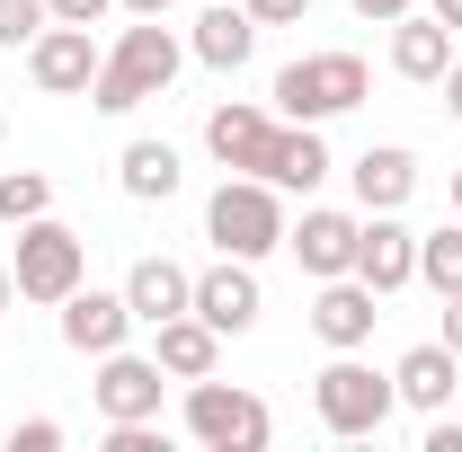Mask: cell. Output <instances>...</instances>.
<instances>
[{"label":"cell","instance_id":"d6986e66","mask_svg":"<svg viewBox=\"0 0 462 452\" xmlns=\"http://www.w3.org/2000/svg\"><path fill=\"white\" fill-rule=\"evenodd\" d=\"M267 186H302V195H311V186H320V177H329V142H320V133H311V124H276V142H267Z\"/></svg>","mask_w":462,"mask_h":452},{"label":"cell","instance_id":"f1b7e54d","mask_svg":"<svg viewBox=\"0 0 462 452\" xmlns=\"http://www.w3.org/2000/svg\"><path fill=\"white\" fill-rule=\"evenodd\" d=\"M409 9H418V0H356V18H383V27H392V18H409Z\"/></svg>","mask_w":462,"mask_h":452},{"label":"cell","instance_id":"9a60e30c","mask_svg":"<svg viewBox=\"0 0 462 452\" xmlns=\"http://www.w3.org/2000/svg\"><path fill=\"white\" fill-rule=\"evenodd\" d=\"M356 195H365V213H401L409 195H418V160H409L401 142H374L356 160Z\"/></svg>","mask_w":462,"mask_h":452},{"label":"cell","instance_id":"4fadbf2b","mask_svg":"<svg viewBox=\"0 0 462 452\" xmlns=\"http://www.w3.org/2000/svg\"><path fill=\"white\" fill-rule=\"evenodd\" d=\"M356 276L374 284V293H401L418 276V231H401L392 213H374V222L356 231Z\"/></svg>","mask_w":462,"mask_h":452},{"label":"cell","instance_id":"ac0fdd59","mask_svg":"<svg viewBox=\"0 0 462 452\" xmlns=\"http://www.w3.org/2000/svg\"><path fill=\"white\" fill-rule=\"evenodd\" d=\"M125 302H134V320H152V329H161V320H178V311L196 302V276L170 267V258H143V267L125 276Z\"/></svg>","mask_w":462,"mask_h":452},{"label":"cell","instance_id":"3957f363","mask_svg":"<svg viewBox=\"0 0 462 452\" xmlns=\"http://www.w3.org/2000/svg\"><path fill=\"white\" fill-rule=\"evenodd\" d=\"M205 231H214L223 258H267V249H285V204H276L267 177H223L214 204H205Z\"/></svg>","mask_w":462,"mask_h":452},{"label":"cell","instance_id":"5bb4252c","mask_svg":"<svg viewBox=\"0 0 462 452\" xmlns=\"http://www.w3.org/2000/svg\"><path fill=\"white\" fill-rule=\"evenodd\" d=\"M356 231L365 222H346V213H302V231H285V249L302 258V276H356Z\"/></svg>","mask_w":462,"mask_h":452},{"label":"cell","instance_id":"8992f818","mask_svg":"<svg viewBox=\"0 0 462 452\" xmlns=\"http://www.w3.org/2000/svg\"><path fill=\"white\" fill-rule=\"evenodd\" d=\"M89 267V249H80V231H62L54 213H36V222H18V302H62L71 284Z\"/></svg>","mask_w":462,"mask_h":452},{"label":"cell","instance_id":"836d02e7","mask_svg":"<svg viewBox=\"0 0 462 452\" xmlns=\"http://www.w3.org/2000/svg\"><path fill=\"white\" fill-rule=\"evenodd\" d=\"M436 18H445V27H454V36H462V0H436Z\"/></svg>","mask_w":462,"mask_h":452},{"label":"cell","instance_id":"d590c367","mask_svg":"<svg viewBox=\"0 0 462 452\" xmlns=\"http://www.w3.org/2000/svg\"><path fill=\"white\" fill-rule=\"evenodd\" d=\"M454 213H462V169H454Z\"/></svg>","mask_w":462,"mask_h":452},{"label":"cell","instance_id":"30bf717a","mask_svg":"<svg viewBox=\"0 0 462 452\" xmlns=\"http://www.w3.org/2000/svg\"><path fill=\"white\" fill-rule=\"evenodd\" d=\"M374 302H383V293H374L365 276H329V284H320V302H311V338L338 346V355H346V346H365V338H374V320H383Z\"/></svg>","mask_w":462,"mask_h":452},{"label":"cell","instance_id":"277c9868","mask_svg":"<svg viewBox=\"0 0 462 452\" xmlns=\"http://www.w3.org/2000/svg\"><path fill=\"white\" fill-rule=\"evenodd\" d=\"M311 408H320V426H329V435H383V426H392V408H401V391H392V373L356 364V346H346L338 364L311 382Z\"/></svg>","mask_w":462,"mask_h":452},{"label":"cell","instance_id":"7c38bea8","mask_svg":"<svg viewBox=\"0 0 462 452\" xmlns=\"http://www.w3.org/2000/svg\"><path fill=\"white\" fill-rule=\"evenodd\" d=\"M267 142H276V115L267 107H240V98H231V107H214L205 115V151H214V160H223V169H267Z\"/></svg>","mask_w":462,"mask_h":452},{"label":"cell","instance_id":"d4e9b609","mask_svg":"<svg viewBox=\"0 0 462 452\" xmlns=\"http://www.w3.org/2000/svg\"><path fill=\"white\" fill-rule=\"evenodd\" d=\"M54 27V9L45 0H0V45H36Z\"/></svg>","mask_w":462,"mask_h":452},{"label":"cell","instance_id":"2e32d148","mask_svg":"<svg viewBox=\"0 0 462 452\" xmlns=\"http://www.w3.org/2000/svg\"><path fill=\"white\" fill-rule=\"evenodd\" d=\"M258 45V18L240 9V0H205V18H196V62H214V71H240Z\"/></svg>","mask_w":462,"mask_h":452},{"label":"cell","instance_id":"6da1fadb","mask_svg":"<svg viewBox=\"0 0 462 452\" xmlns=\"http://www.w3.org/2000/svg\"><path fill=\"white\" fill-rule=\"evenodd\" d=\"M178 36H170V18H134L125 36H116V54L98 62V80H89V107L98 115H134L143 98H161L178 80Z\"/></svg>","mask_w":462,"mask_h":452},{"label":"cell","instance_id":"1f68e13d","mask_svg":"<svg viewBox=\"0 0 462 452\" xmlns=\"http://www.w3.org/2000/svg\"><path fill=\"white\" fill-rule=\"evenodd\" d=\"M445 107L462 115V62H454V71H445Z\"/></svg>","mask_w":462,"mask_h":452},{"label":"cell","instance_id":"44dd1931","mask_svg":"<svg viewBox=\"0 0 462 452\" xmlns=\"http://www.w3.org/2000/svg\"><path fill=\"white\" fill-rule=\"evenodd\" d=\"M454 346H409L401 355V373H392V391L409 399V408H445V399H454Z\"/></svg>","mask_w":462,"mask_h":452},{"label":"cell","instance_id":"8fae6325","mask_svg":"<svg viewBox=\"0 0 462 452\" xmlns=\"http://www.w3.org/2000/svg\"><path fill=\"white\" fill-rule=\"evenodd\" d=\"M125 329H134V302L125 293H62V346L71 355H116L125 346Z\"/></svg>","mask_w":462,"mask_h":452},{"label":"cell","instance_id":"4dcf8cb0","mask_svg":"<svg viewBox=\"0 0 462 452\" xmlns=\"http://www.w3.org/2000/svg\"><path fill=\"white\" fill-rule=\"evenodd\" d=\"M445 346H454V355H462V293H454V302H445Z\"/></svg>","mask_w":462,"mask_h":452},{"label":"cell","instance_id":"d6a6232c","mask_svg":"<svg viewBox=\"0 0 462 452\" xmlns=\"http://www.w3.org/2000/svg\"><path fill=\"white\" fill-rule=\"evenodd\" d=\"M125 9H134V18H170V0H125Z\"/></svg>","mask_w":462,"mask_h":452},{"label":"cell","instance_id":"7402d4cb","mask_svg":"<svg viewBox=\"0 0 462 452\" xmlns=\"http://www.w3.org/2000/svg\"><path fill=\"white\" fill-rule=\"evenodd\" d=\"M125 195H134V204H170L178 195V151L170 142H134V151H125Z\"/></svg>","mask_w":462,"mask_h":452},{"label":"cell","instance_id":"e575fe53","mask_svg":"<svg viewBox=\"0 0 462 452\" xmlns=\"http://www.w3.org/2000/svg\"><path fill=\"white\" fill-rule=\"evenodd\" d=\"M9 293H18V276H9V267H0V311H9Z\"/></svg>","mask_w":462,"mask_h":452},{"label":"cell","instance_id":"83f0119b","mask_svg":"<svg viewBox=\"0 0 462 452\" xmlns=\"http://www.w3.org/2000/svg\"><path fill=\"white\" fill-rule=\"evenodd\" d=\"M54 444H62L54 417H27V426H18V452H54Z\"/></svg>","mask_w":462,"mask_h":452},{"label":"cell","instance_id":"52a82bcc","mask_svg":"<svg viewBox=\"0 0 462 452\" xmlns=\"http://www.w3.org/2000/svg\"><path fill=\"white\" fill-rule=\"evenodd\" d=\"M98 62H107V54L89 45V27H62V18L27 45V71H36V89H45V98H89Z\"/></svg>","mask_w":462,"mask_h":452},{"label":"cell","instance_id":"f546056e","mask_svg":"<svg viewBox=\"0 0 462 452\" xmlns=\"http://www.w3.org/2000/svg\"><path fill=\"white\" fill-rule=\"evenodd\" d=\"M427 452H462V426H445V417H436V426H427Z\"/></svg>","mask_w":462,"mask_h":452},{"label":"cell","instance_id":"603a6c76","mask_svg":"<svg viewBox=\"0 0 462 452\" xmlns=\"http://www.w3.org/2000/svg\"><path fill=\"white\" fill-rule=\"evenodd\" d=\"M54 204V177L45 169H0V222H36Z\"/></svg>","mask_w":462,"mask_h":452},{"label":"cell","instance_id":"484cf974","mask_svg":"<svg viewBox=\"0 0 462 452\" xmlns=\"http://www.w3.org/2000/svg\"><path fill=\"white\" fill-rule=\"evenodd\" d=\"M240 9H249V18H258V27H293V18H302V9H311V0H240Z\"/></svg>","mask_w":462,"mask_h":452},{"label":"cell","instance_id":"e0dca14e","mask_svg":"<svg viewBox=\"0 0 462 452\" xmlns=\"http://www.w3.org/2000/svg\"><path fill=\"white\" fill-rule=\"evenodd\" d=\"M401 36H392V71L401 80H445L454 71V27L445 18H392Z\"/></svg>","mask_w":462,"mask_h":452},{"label":"cell","instance_id":"ffe728a7","mask_svg":"<svg viewBox=\"0 0 462 452\" xmlns=\"http://www.w3.org/2000/svg\"><path fill=\"white\" fill-rule=\"evenodd\" d=\"M161 373H178V382H205L214 373V355H223V329H205L196 311H178V320H161Z\"/></svg>","mask_w":462,"mask_h":452},{"label":"cell","instance_id":"cb8c5ba5","mask_svg":"<svg viewBox=\"0 0 462 452\" xmlns=\"http://www.w3.org/2000/svg\"><path fill=\"white\" fill-rule=\"evenodd\" d=\"M418 276H427L445 302H454V293H462V231H436V240H418Z\"/></svg>","mask_w":462,"mask_h":452},{"label":"cell","instance_id":"5b68a950","mask_svg":"<svg viewBox=\"0 0 462 452\" xmlns=\"http://www.w3.org/2000/svg\"><path fill=\"white\" fill-rule=\"evenodd\" d=\"M187 435L214 452H267V435H276V417H267V399L231 391V382H187Z\"/></svg>","mask_w":462,"mask_h":452},{"label":"cell","instance_id":"ba28073f","mask_svg":"<svg viewBox=\"0 0 462 452\" xmlns=\"http://www.w3.org/2000/svg\"><path fill=\"white\" fill-rule=\"evenodd\" d=\"M98 417L134 426V417H161V355H98Z\"/></svg>","mask_w":462,"mask_h":452},{"label":"cell","instance_id":"9c48e42d","mask_svg":"<svg viewBox=\"0 0 462 452\" xmlns=\"http://www.w3.org/2000/svg\"><path fill=\"white\" fill-rule=\"evenodd\" d=\"M205 329H223V338H240V329H258V276H249V258H223V267H205L196 276V302H187Z\"/></svg>","mask_w":462,"mask_h":452},{"label":"cell","instance_id":"7a4b0ae2","mask_svg":"<svg viewBox=\"0 0 462 452\" xmlns=\"http://www.w3.org/2000/svg\"><path fill=\"white\" fill-rule=\"evenodd\" d=\"M365 89H374L365 54H302L276 71V115L285 124H329V115L365 107Z\"/></svg>","mask_w":462,"mask_h":452},{"label":"cell","instance_id":"4316f807","mask_svg":"<svg viewBox=\"0 0 462 452\" xmlns=\"http://www.w3.org/2000/svg\"><path fill=\"white\" fill-rule=\"evenodd\" d=\"M45 9H54L62 27H98V18H107V0H45Z\"/></svg>","mask_w":462,"mask_h":452}]
</instances>
